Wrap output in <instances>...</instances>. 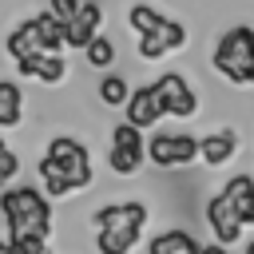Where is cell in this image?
Instances as JSON below:
<instances>
[{
    "label": "cell",
    "instance_id": "cell-1",
    "mask_svg": "<svg viewBox=\"0 0 254 254\" xmlns=\"http://www.w3.org/2000/svg\"><path fill=\"white\" fill-rule=\"evenodd\" d=\"M0 214H4L8 238H20V234L48 238V230H52L48 194H44V190H32V187H12V190H4V194H0Z\"/></svg>",
    "mask_w": 254,
    "mask_h": 254
},
{
    "label": "cell",
    "instance_id": "cell-2",
    "mask_svg": "<svg viewBox=\"0 0 254 254\" xmlns=\"http://www.w3.org/2000/svg\"><path fill=\"white\" fill-rule=\"evenodd\" d=\"M210 60H214V67H218L230 83L254 87V28H242V24H238V28L222 32Z\"/></svg>",
    "mask_w": 254,
    "mask_h": 254
},
{
    "label": "cell",
    "instance_id": "cell-3",
    "mask_svg": "<svg viewBox=\"0 0 254 254\" xmlns=\"http://www.w3.org/2000/svg\"><path fill=\"white\" fill-rule=\"evenodd\" d=\"M48 159L64 171V179L71 183V190H79V187H91V159H87V147L79 143V139H71V135H56L52 143H48Z\"/></svg>",
    "mask_w": 254,
    "mask_h": 254
},
{
    "label": "cell",
    "instance_id": "cell-4",
    "mask_svg": "<svg viewBox=\"0 0 254 254\" xmlns=\"http://www.w3.org/2000/svg\"><path fill=\"white\" fill-rule=\"evenodd\" d=\"M143 155L155 167H183V163L198 159V139H190V135H155V139H143Z\"/></svg>",
    "mask_w": 254,
    "mask_h": 254
},
{
    "label": "cell",
    "instance_id": "cell-5",
    "mask_svg": "<svg viewBox=\"0 0 254 254\" xmlns=\"http://www.w3.org/2000/svg\"><path fill=\"white\" fill-rule=\"evenodd\" d=\"M151 91L163 99V111H171V115H179V119H190V115L198 111V99H194V91L187 87V79H183L179 71L159 75V83H151Z\"/></svg>",
    "mask_w": 254,
    "mask_h": 254
},
{
    "label": "cell",
    "instance_id": "cell-6",
    "mask_svg": "<svg viewBox=\"0 0 254 254\" xmlns=\"http://www.w3.org/2000/svg\"><path fill=\"white\" fill-rule=\"evenodd\" d=\"M206 222H210V230H214V238H218L222 246H230V242L242 238L238 210H234V202H230L226 194H214V198L206 202Z\"/></svg>",
    "mask_w": 254,
    "mask_h": 254
},
{
    "label": "cell",
    "instance_id": "cell-7",
    "mask_svg": "<svg viewBox=\"0 0 254 254\" xmlns=\"http://www.w3.org/2000/svg\"><path fill=\"white\" fill-rule=\"evenodd\" d=\"M143 222H147V206L135 202V198H127V202H107V206L95 210V226H99V230H103V226H115V230H143Z\"/></svg>",
    "mask_w": 254,
    "mask_h": 254
},
{
    "label": "cell",
    "instance_id": "cell-8",
    "mask_svg": "<svg viewBox=\"0 0 254 254\" xmlns=\"http://www.w3.org/2000/svg\"><path fill=\"white\" fill-rule=\"evenodd\" d=\"M123 103H127V123H131V127H139V131L155 127V123L167 115V111H163V99H159L151 87H135Z\"/></svg>",
    "mask_w": 254,
    "mask_h": 254
},
{
    "label": "cell",
    "instance_id": "cell-9",
    "mask_svg": "<svg viewBox=\"0 0 254 254\" xmlns=\"http://www.w3.org/2000/svg\"><path fill=\"white\" fill-rule=\"evenodd\" d=\"M99 24H103L99 4H79V8H75V16L64 24V48H83V44L99 32Z\"/></svg>",
    "mask_w": 254,
    "mask_h": 254
},
{
    "label": "cell",
    "instance_id": "cell-10",
    "mask_svg": "<svg viewBox=\"0 0 254 254\" xmlns=\"http://www.w3.org/2000/svg\"><path fill=\"white\" fill-rule=\"evenodd\" d=\"M16 67H20V75H36L44 83H60L67 75V64H64L60 52H28V56L16 60Z\"/></svg>",
    "mask_w": 254,
    "mask_h": 254
},
{
    "label": "cell",
    "instance_id": "cell-11",
    "mask_svg": "<svg viewBox=\"0 0 254 254\" xmlns=\"http://www.w3.org/2000/svg\"><path fill=\"white\" fill-rule=\"evenodd\" d=\"M32 28L40 36V52H64V20H56L52 12H36Z\"/></svg>",
    "mask_w": 254,
    "mask_h": 254
},
{
    "label": "cell",
    "instance_id": "cell-12",
    "mask_svg": "<svg viewBox=\"0 0 254 254\" xmlns=\"http://www.w3.org/2000/svg\"><path fill=\"white\" fill-rule=\"evenodd\" d=\"M139 242V230H115V226H103L95 234V250L99 254H131V246Z\"/></svg>",
    "mask_w": 254,
    "mask_h": 254
},
{
    "label": "cell",
    "instance_id": "cell-13",
    "mask_svg": "<svg viewBox=\"0 0 254 254\" xmlns=\"http://www.w3.org/2000/svg\"><path fill=\"white\" fill-rule=\"evenodd\" d=\"M147 250L151 254H198V242L187 230H167V234H155Z\"/></svg>",
    "mask_w": 254,
    "mask_h": 254
},
{
    "label": "cell",
    "instance_id": "cell-14",
    "mask_svg": "<svg viewBox=\"0 0 254 254\" xmlns=\"http://www.w3.org/2000/svg\"><path fill=\"white\" fill-rule=\"evenodd\" d=\"M198 155H202L210 167H222V163L234 155V135H230V131H218V135L198 139Z\"/></svg>",
    "mask_w": 254,
    "mask_h": 254
},
{
    "label": "cell",
    "instance_id": "cell-15",
    "mask_svg": "<svg viewBox=\"0 0 254 254\" xmlns=\"http://www.w3.org/2000/svg\"><path fill=\"white\" fill-rule=\"evenodd\" d=\"M20 103H24V99H20V87H16L12 79H0V127H4V131L24 119Z\"/></svg>",
    "mask_w": 254,
    "mask_h": 254
},
{
    "label": "cell",
    "instance_id": "cell-16",
    "mask_svg": "<svg viewBox=\"0 0 254 254\" xmlns=\"http://www.w3.org/2000/svg\"><path fill=\"white\" fill-rule=\"evenodd\" d=\"M4 48H8V56H12V60H20V56H28V52H40V36H36L32 20H24L20 28H12V32H8V40H4Z\"/></svg>",
    "mask_w": 254,
    "mask_h": 254
},
{
    "label": "cell",
    "instance_id": "cell-17",
    "mask_svg": "<svg viewBox=\"0 0 254 254\" xmlns=\"http://www.w3.org/2000/svg\"><path fill=\"white\" fill-rule=\"evenodd\" d=\"M36 175L44 179V194H48V198H64V194H71V183L64 179V171H60L48 155L36 163Z\"/></svg>",
    "mask_w": 254,
    "mask_h": 254
},
{
    "label": "cell",
    "instance_id": "cell-18",
    "mask_svg": "<svg viewBox=\"0 0 254 254\" xmlns=\"http://www.w3.org/2000/svg\"><path fill=\"white\" fill-rule=\"evenodd\" d=\"M107 163H111V171H115V175H135V171H139V163H143V147H119V143H111Z\"/></svg>",
    "mask_w": 254,
    "mask_h": 254
},
{
    "label": "cell",
    "instance_id": "cell-19",
    "mask_svg": "<svg viewBox=\"0 0 254 254\" xmlns=\"http://www.w3.org/2000/svg\"><path fill=\"white\" fill-rule=\"evenodd\" d=\"M83 56H87V64H91V67H107V64L115 60V48H111V40H107V36H99V32H95V36L83 44Z\"/></svg>",
    "mask_w": 254,
    "mask_h": 254
},
{
    "label": "cell",
    "instance_id": "cell-20",
    "mask_svg": "<svg viewBox=\"0 0 254 254\" xmlns=\"http://www.w3.org/2000/svg\"><path fill=\"white\" fill-rule=\"evenodd\" d=\"M159 20H163V12H155L151 4H135V8L127 12V24H131L139 36H143V32H155V28H159Z\"/></svg>",
    "mask_w": 254,
    "mask_h": 254
},
{
    "label": "cell",
    "instance_id": "cell-21",
    "mask_svg": "<svg viewBox=\"0 0 254 254\" xmlns=\"http://www.w3.org/2000/svg\"><path fill=\"white\" fill-rule=\"evenodd\" d=\"M99 99H103V107H123V99H127V79H123V75H103Z\"/></svg>",
    "mask_w": 254,
    "mask_h": 254
},
{
    "label": "cell",
    "instance_id": "cell-22",
    "mask_svg": "<svg viewBox=\"0 0 254 254\" xmlns=\"http://www.w3.org/2000/svg\"><path fill=\"white\" fill-rule=\"evenodd\" d=\"M155 36L163 40V48H167V52H175V48H183V44H187V28H183L179 20H167V16L159 20V28H155Z\"/></svg>",
    "mask_w": 254,
    "mask_h": 254
},
{
    "label": "cell",
    "instance_id": "cell-23",
    "mask_svg": "<svg viewBox=\"0 0 254 254\" xmlns=\"http://www.w3.org/2000/svg\"><path fill=\"white\" fill-rule=\"evenodd\" d=\"M163 52H167V48H163V40H159L155 32H143V36H139V56H143V60H159Z\"/></svg>",
    "mask_w": 254,
    "mask_h": 254
},
{
    "label": "cell",
    "instance_id": "cell-24",
    "mask_svg": "<svg viewBox=\"0 0 254 254\" xmlns=\"http://www.w3.org/2000/svg\"><path fill=\"white\" fill-rule=\"evenodd\" d=\"M246 190H254V179H250V175H234V179L222 187V194H226L230 202H234V198H242Z\"/></svg>",
    "mask_w": 254,
    "mask_h": 254
},
{
    "label": "cell",
    "instance_id": "cell-25",
    "mask_svg": "<svg viewBox=\"0 0 254 254\" xmlns=\"http://www.w3.org/2000/svg\"><path fill=\"white\" fill-rule=\"evenodd\" d=\"M234 210H238V222L250 226V222H254V190H246L242 198H234Z\"/></svg>",
    "mask_w": 254,
    "mask_h": 254
},
{
    "label": "cell",
    "instance_id": "cell-26",
    "mask_svg": "<svg viewBox=\"0 0 254 254\" xmlns=\"http://www.w3.org/2000/svg\"><path fill=\"white\" fill-rule=\"evenodd\" d=\"M20 171V163H16V155L8 151V147H0V183H8L12 175Z\"/></svg>",
    "mask_w": 254,
    "mask_h": 254
},
{
    "label": "cell",
    "instance_id": "cell-27",
    "mask_svg": "<svg viewBox=\"0 0 254 254\" xmlns=\"http://www.w3.org/2000/svg\"><path fill=\"white\" fill-rule=\"evenodd\" d=\"M75 8H79V0H52V16H56V20H64V24L75 16Z\"/></svg>",
    "mask_w": 254,
    "mask_h": 254
},
{
    "label": "cell",
    "instance_id": "cell-28",
    "mask_svg": "<svg viewBox=\"0 0 254 254\" xmlns=\"http://www.w3.org/2000/svg\"><path fill=\"white\" fill-rule=\"evenodd\" d=\"M198 254H226V246L218 242V246H198Z\"/></svg>",
    "mask_w": 254,
    "mask_h": 254
},
{
    "label": "cell",
    "instance_id": "cell-29",
    "mask_svg": "<svg viewBox=\"0 0 254 254\" xmlns=\"http://www.w3.org/2000/svg\"><path fill=\"white\" fill-rule=\"evenodd\" d=\"M0 254H12V242L8 238H0Z\"/></svg>",
    "mask_w": 254,
    "mask_h": 254
},
{
    "label": "cell",
    "instance_id": "cell-30",
    "mask_svg": "<svg viewBox=\"0 0 254 254\" xmlns=\"http://www.w3.org/2000/svg\"><path fill=\"white\" fill-rule=\"evenodd\" d=\"M246 254H254V242H246Z\"/></svg>",
    "mask_w": 254,
    "mask_h": 254
},
{
    "label": "cell",
    "instance_id": "cell-31",
    "mask_svg": "<svg viewBox=\"0 0 254 254\" xmlns=\"http://www.w3.org/2000/svg\"><path fill=\"white\" fill-rule=\"evenodd\" d=\"M40 254H48V250H40Z\"/></svg>",
    "mask_w": 254,
    "mask_h": 254
},
{
    "label": "cell",
    "instance_id": "cell-32",
    "mask_svg": "<svg viewBox=\"0 0 254 254\" xmlns=\"http://www.w3.org/2000/svg\"><path fill=\"white\" fill-rule=\"evenodd\" d=\"M0 147H4V139H0Z\"/></svg>",
    "mask_w": 254,
    "mask_h": 254
}]
</instances>
